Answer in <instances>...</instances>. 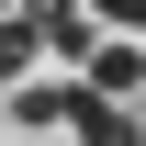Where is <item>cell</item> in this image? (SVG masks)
<instances>
[{
  "label": "cell",
  "mask_w": 146,
  "mask_h": 146,
  "mask_svg": "<svg viewBox=\"0 0 146 146\" xmlns=\"http://www.w3.org/2000/svg\"><path fill=\"white\" fill-rule=\"evenodd\" d=\"M90 90H101V101L146 90V45H135V34H90Z\"/></svg>",
  "instance_id": "obj_1"
},
{
  "label": "cell",
  "mask_w": 146,
  "mask_h": 146,
  "mask_svg": "<svg viewBox=\"0 0 146 146\" xmlns=\"http://www.w3.org/2000/svg\"><path fill=\"white\" fill-rule=\"evenodd\" d=\"M68 135H79V146H146V124H135L124 101H101V90H79V101H68Z\"/></svg>",
  "instance_id": "obj_2"
},
{
  "label": "cell",
  "mask_w": 146,
  "mask_h": 146,
  "mask_svg": "<svg viewBox=\"0 0 146 146\" xmlns=\"http://www.w3.org/2000/svg\"><path fill=\"white\" fill-rule=\"evenodd\" d=\"M79 90H56V79H11V124H68Z\"/></svg>",
  "instance_id": "obj_3"
},
{
  "label": "cell",
  "mask_w": 146,
  "mask_h": 146,
  "mask_svg": "<svg viewBox=\"0 0 146 146\" xmlns=\"http://www.w3.org/2000/svg\"><path fill=\"white\" fill-rule=\"evenodd\" d=\"M34 56H45V34H34V23H11V11H0V79H34Z\"/></svg>",
  "instance_id": "obj_4"
},
{
  "label": "cell",
  "mask_w": 146,
  "mask_h": 146,
  "mask_svg": "<svg viewBox=\"0 0 146 146\" xmlns=\"http://www.w3.org/2000/svg\"><path fill=\"white\" fill-rule=\"evenodd\" d=\"M79 11H90V23H112V34H135V45H146V0H79Z\"/></svg>",
  "instance_id": "obj_5"
}]
</instances>
